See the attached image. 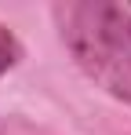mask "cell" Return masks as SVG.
Here are the masks:
<instances>
[{"label":"cell","instance_id":"obj_1","mask_svg":"<svg viewBox=\"0 0 131 135\" xmlns=\"http://www.w3.org/2000/svg\"><path fill=\"white\" fill-rule=\"evenodd\" d=\"M69 51L91 80L131 106V11L120 4H73L62 15Z\"/></svg>","mask_w":131,"mask_h":135},{"label":"cell","instance_id":"obj_3","mask_svg":"<svg viewBox=\"0 0 131 135\" xmlns=\"http://www.w3.org/2000/svg\"><path fill=\"white\" fill-rule=\"evenodd\" d=\"M128 11H131V7H128Z\"/></svg>","mask_w":131,"mask_h":135},{"label":"cell","instance_id":"obj_2","mask_svg":"<svg viewBox=\"0 0 131 135\" xmlns=\"http://www.w3.org/2000/svg\"><path fill=\"white\" fill-rule=\"evenodd\" d=\"M18 55H22V47H18V40H15V33H11L7 26H0V77L18 62Z\"/></svg>","mask_w":131,"mask_h":135}]
</instances>
